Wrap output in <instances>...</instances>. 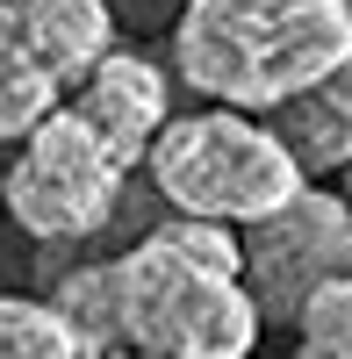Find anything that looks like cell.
Returning a JSON list of instances; mask_svg holds the SVG:
<instances>
[{"label": "cell", "instance_id": "obj_9", "mask_svg": "<svg viewBox=\"0 0 352 359\" xmlns=\"http://www.w3.org/2000/svg\"><path fill=\"white\" fill-rule=\"evenodd\" d=\"M50 302H57V316L72 323L79 352H123V287H115V259L72 266Z\"/></svg>", "mask_w": 352, "mask_h": 359}, {"label": "cell", "instance_id": "obj_11", "mask_svg": "<svg viewBox=\"0 0 352 359\" xmlns=\"http://www.w3.org/2000/svg\"><path fill=\"white\" fill-rule=\"evenodd\" d=\"M287 331H295V345L309 359H352V273L309 287V302L295 309Z\"/></svg>", "mask_w": 352, "mask_h": 359}, {"label": "cell", "instance_id": "obj_6", "mask_svg": "<svg viewBox=\"0 0 352 359\" xmlns=\"http://www.w3.org/2000/svg\"><path fill=\"white\" fill-rule=\"evenodd\" d=\"M245 287L259 302V323H295L309 287L352 273V201L331 187H302L259 223H245Z\"/></svg>", "mask_w": 352, "mask_h": 359}, {"label": "cell", "instance_id": "obj_4", "mask_svg": "<svg viewBox=\"0 0 352 359\" xmlns=\"http://www.w3.org/2000/svg\"><path fill=\"white\" fill-rule=\"evenodd\" d=\"M123 151L86 123L72 101H57L29 137L8 144V172H0V208L15 216L22 237L36 245H86L115 223L130 187Z\"/></svg>", "mask_w": 352, "mask_h": 359}, {"label": "cell", "instance_id": "obj_12", "mask_svg": "<svg viewBox=\"0 0 352 359\" xmlns=\"http://www.w3.org/2000/svg\"><path fill=\"white\" fill-rule=\"evenodd\" d=\"M345 201H352V165H345Z\"/></svg>", "mask_w": 352, "mask_h": 359}, {"label": "cell", "instance_id": "obj_8", "mask_svg": "<svg viewBox=\"0 0 352 359\" xmlns=\"http://www.w3.org/2000/svg\"><path fill=\"white\" fill-rule=\"evenodd\" d=\"M273 137L295 151V165L309 180L352 165V50L338 57L324 79H309L302 94H287L273 108Z\"/></svg>", "mask_w": 352, "mask_h": 359}, {"label": "cell", "instance_id": "obj_13", "mask_svg": "<svg viewBox=\"0 0 352 359\" xmlns=\"http://www.w3.org/2000/svg\"><path fill=\"white\" fill-rule=\"evenodd\" d=\"M0 151H8V144H0ZM0 172H8V158H0Z\"/></svg>", "mask_w": 352, "mask_h": 359}, {"label": "cell", "instance_id": "obj_5", "mask_svg": "<svg viewBox=\"0 0 352 359\" xmlns=\"http://www.w3.org/2000/svg\"><path fill=\"white\" fill-rule=\"evenodd\" d=\"M108 43V0H0V144L36 130Z\"/></svg>", "mask_w": 352, "mask_h": 359}, {"label": "cell", "instance_id": "obj_3", "mask_svg": "<svg viewBox=\"0 0 352 359\" xmlns=\"http://www.w3.org/2000/svg\"><path fill=\"white\" fill-rule=\"evenodd\" d=\"M144 165H151V187L165 208L230 223V230L259 223L266 208H280L309 180L295 165V151L273 137V123H259L245 108H223V101H209L201 115H165Z\"/></svg>", "mask_w": 352, "mask_h": 359}, {"label": "cell", "instance_id": "obj_10", "mask_svg": "<svg viewBox=\"0 0 352 359\" xmlns=\"http://www.w3.org/2000/svg\"><path fill=\"white\" fill-rule=\"evenodd\" d=\"M65 352H79V338L57 316V302L0 294V359H65Z\"/></svg>", "mask_w": 352, "mask_h": 359}, {"label": "cell", "instance_id": "obj_1", "mask_svg": "<svg viewBox=\"0 0 352 359\" xmlns=\"http://www.w3.org/2000/svg\"><path fill=\"white\" fill-rule=\"evenodd\" d=\"M123 352L151 359H238L259 345V302L245 287V245L230 223L172 216L115 259Z\"/></svg>", "mask_w": 352, "mask_h": 359}, {"label": "cell", "instance_id": "obj_2", "mask_svg": "<svg viewBox=\"0 0 352 359\" xmlns=\"http://www.w3.org/2000/svg\"><path fill=\"white\" fill-rule=\"evenodd\" d=\"M352 50V0H187L172 22V72L187 94L273 115Z\"/></svg>", "mask_w": 352, "mask_h": 359}, {"label": "cell", "instance_id": "obj_7", "mask_svg": "<svg viewBox=\"0 0 352 359\" xmlns=\"http://www.w3.org/2000/svg\"><path fill=\"white\" fill-rule=\"evenodd\" d=\"M72 108L123 151V165H144L151 137L165 130V115H172V79L144 50H115L108 43L94 65H86V79L72 86Z\"/></svg>", "mask_w": 352, "mask_h": 359}]
</instances>
